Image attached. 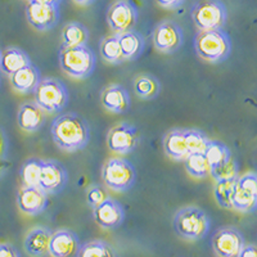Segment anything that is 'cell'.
Instances as JSON below:
<instances>
[{"label": "cell", "mask_w": 257, "mask_h": 257, "mask_svg": "<svg viewBox=\"0 0 257 257\" xmlns=\"http://www.w3.org/2000/svg\"><path fill=\"white\" fill-rule=\"evenodd\" d=\"M50 137L63 152H79L89 144L90 126L81 114L67 112L54 117L50 126Z\"/></svg>", "instance_id": "1"}, {"label": "cell", "mask_w": 257, "mask_h": 257, "mask_svg": "<svg viewBox=\"0 0 257 257\" xmlns=\"http://www.w3.org/2000/svg\"><path fill=\"white\" fill-rule=\"evenodd\" d=\"M58 61L61 70L67 76L77 80L89 79L96 67L95 53L88 45L61 47Z\"/></svg>", "instance_id": "2"}, {"label": "cell", "mask_w": 257, "mask_h": 257, "mask_svg": "<svg viewBox=\"0 0 257 257\" xmlns=\"http://www.w3.org/2000/svg\"><path fill=\"white\" fill-rule=\"evenodd\" d=\"M196 54L208 63H221L231 54V39L224 30L198 31L193 40Z\"/></svg>", "instance_id": "3"}, {"label": "cell", "mask_w": 257, "mask_h": 257, "mask_svg": "<svg viewBox=\"0 0 257 257\" xmlns=\"http://www.w3.org/2000/svg\"><path fill=\"white\" fill-rule=\"evenodd\" d=\"M173 229L179 237L189 242H197L206 237L211 229L207 213L196 206H187L175 213Z\"/></svg>", "instance_id": "4"}, {"label": "cell", "mask_w": 257, "mask_h": 257, "mask_svg": "<svg viewBox=\"0 0 257 257\" xmlns=\"http://www.w3.org/2000/svg\"><path fill=\"white\" fill-rule=\"evenodd\" d=\"M70 100V93L63 81L56 77L41 79L34 91V102L45 113H59Z\"/></svg>", "instance_id": "5"}, {"label": "cell", "mask_w": 257, "mask_h": 257, "mask_svg": "<svg viewBox=\"0 0 257 257\" xmlns=\"http://www.w3.org/2000/svg\"><path fill=\"white\" fill-rule=\"evenodd\" d=\"M138 173L134 165L123 157H111L102 167L103 184L117 193H125L134 188Z\"/></svg>", "instance_id": "6"}, {"label": "cell", "mask_w": 257, "mask_h": 257, "mask_svg": "<svg viewBox=\"0 0 257 257\" xmlns=\"http://www.w3.org/2000/svg\"><path fill=\"white\" fill-rule=\"evenodd\" d=\"M228 18V8L221 0H201L192 8V20L199 31L224 30Z\"/></svg>", "instance_id": "7"}, {"label": "cell", "mask_w": 257, "mask_h": 257, "mask_svg": "<svg viewBox=\"0 0 257 257\" xmlns=\"http://www.w3.org/2000/svg\"><path fill=\"white\" fill-rule=\"evenodd\" d=\"M141 143V134L135 125L120 122L114 125L107 134V147L116 155H128L134 152Z\"/></svg>", "instance_id": "8"}, {"label": "cell", "mask_w": 257, "mask_h": 257, "mask_svg": "<svg viewBox=\"0 0 257 257\" xmlns=\"http://www.w3.org/2000/svg\"><path fill=\"white\" fill-rule=\"evenodd\" d=\"M153 45L165 54H174L184 43V32L175 21H162L152 32Z\"/></svg>", "instance_id": "9"}, {"label": "cell", "mask_w": 257, "mask_h": 257, "mask_svg": "<svg viewBox=\"0 0 257 257\" xmlns=\"http://www.w3.org/2000/svg\"><path fill=\"white\" fill-rule=\"evenodd\" d=\"M211 244L217 257H238L245 245V239L235 226H222L215 231Z\"/></svg>", "instance_id": "10"}, {"label": "cell", "mask_w": 257, "mask_h": 257, "mask_svg": "<svg viewBox=\"0 0 257 257\" xmlns=\"http://www.w3.org/2000/svg\"><path fill=\"white\" fill-rule=\"evenodd\" d=\"M138 9L128 0H116L107 11V22L116 34L134 30L138 22Z\"/></svg>", "instance_id": "11"}, {"label": "cell", "mask_w": 257, "mask_h": 257, "mask_svg": "<svg viewBox=\"0 0 257 257\" xmlns=\"http://www.w3.org/2000/svg\"><path fill=\"white\" fill-rule=\"evenodd\" d=\"M68 183V171L62 162L57 160H44L40 174L39 188L48 196L58 194Z\"/></svg>", "instance_id": "12"}, {"label": "cell", "mask_w": 257, "mask_h": 257, "mask_svg": "<svg viewBox=\"0 0 257 257\" xmlns=\"http://www.w3.org/2000/svg\"><path fill=\"white\" fill-rule=\"evenodd\" d=\"M126 217L125 207L121 202L112 197L107 196V198L93 208V219L100 228L107 230H113L123 224Z\"/></svg>", "instance_id": "13"}, {"label": "cell", "mask_w": 257, "mask_h": 257, "mask_svg": "<svg viewBox=\"0 0 257 257\" xmlns=\"http://www.w3.org/2000/svg\"><path fill=\"white\" fill-rule=\"evenodd\" d=\"M59 7L29 2L26 7V18L29 24L38 31H49L58 25Z\"/></svg>", "instance_id": "14"}, {"label": "cell", "mask_w": 257, "mask_h": 257, "mask_svg": "<svg viewBox=\"0 0 257 257\" xmlns=\"http://www.w3.org/2000/svg\"><path fill=\"white\" fill-rule=\"evenodd\" d=\"M49 205V196L39 187H21L17 192V206L30 216L44 212Z\"/></svg>", "instance_id": "15"}, {"label": "cell", "mask_w": 257, "mask_h": 257, "mask_svg": "<svg viewBox=\"0 0 257 257\" xmlns=\"http://www.w3.org/2000/svg\"><path fill=\"white\" fill-rule=\"evenodd\" d=\"M80 238L71 229L62 228L53 231L49 243V256L52 257H75L79 251Z\"/></svg>", "instance_id": "16"}, {"label": "cell", "mask_w": 257, "mask_h": 257, "mask_svg": "<svg viewBox=\"0 0 257 257\" xmlns=\"http://www.w3.org/2000/svg\"><path fill=\"white\" fill-rule=\"evenodd\" d=\"M100 102L107 111L122 114L130 109L132 96L125 86L120 84H111L105 86L100 93Z\"/></svg>", "instance_id": "17"}, {"label": "cell", "mask_w": 257, "mask_h": 257, "mask_svg": "<svg viewBox=\"0 0 257 257\" xmlns=\"http://www.w3.org/2000/svg\"><path fill=\"white\" fill-rule=\"evenodd\" d=\"M52 229L47 226H35L26 234L24 240L25 251L31 257L49 256V243L52 238Z\"/></svg>", "instance_id": "18"}, {"label": "cell", "mask_w": 257, "mask_h": 257, "mask_svg": "<svg viewBox=\"0 0 257 257\" xmlns=\"http://www.w3.org/2000/svg\"><path fill=\"white\" fill-rule=\"evenodd\" d=\"M47 121V113L35 102H25L20 105L17 113V122L24 132H39Z\"/></svg>", "instance_id": "19"}, {"label": "cell", "mask_w": 257, "mask_h": 257, "mask_svg": "<svg viewBox=\"0 0 257 257\" xmlns=\"http://www.w3.org/2000/svg\"><path fill=\"white\" fill-rule=\"evenodd\" d=\"M11 85L16 91L21 94H34L36 86L41 80V73L34 63L21 68L16 73L9 76Z\"/></svg>", "instance_id": "20"}, {"label": "cell", "mask_w": 257, "mask_h": 257, "mask_svg": "<svg viewBox=\"0 0 257 257\" xmlns=\"http://www.w3.org/2000/svg\"><path fill=\"white\" fill-rule=\"evenodd\" d=\"M30 63H32L31 58L29 57L25 50L20 48L11 47L2 50V58H0V71L6 75L11 76L21 68L26 67Z\"/></svg>", "instance_id": "21"}, {"label": "cell", "mask_w": 257, "mask_h": 257, "mask_svg": "<svg viewBox=\"0 0 257 257\" xmlns=\"http://www.w3.org/2000/svg\"><path fill=\"white\" fill-rule=\"evenodd\" d=\"M164 151L167 157L174 161H184L188 156L187 144H185L184 128H173L164 137Z\"/></svg>", "instance_id": "22"}, {"label": "cell", "mask_w": 257, "mask_h": 257, "mask_svg": "<svg viewBox=\"0 0 257 257\" xmlns=\"http://www.w3.org/2000/svg\"><path fill=\"white\" fill-rule=\"evenodd\" d=\"M118 35V43H120L121 52L125 61H135L143 54L146 49V40L138 31H127Z\"/></svg>", "instance_id": "23"}, {"label": "cell", "mask_w": 257, "mask_h": 257, "mask_svg": "<svg viewBox=\"0 0 257 257\" xmlns=\"http://www.w3.org/2000/svg\"><path fill=\"white\" fill-rule=\"evenodd\" d=\"M135 95L142 100H153L161 93V82L152 73H139L133 81Z\"/></svg>", "instance_id": "24"}, {"label": "cell", "mask_w": 257, "mask_h": 257, "mask_svg": "<svg viewBox=\"0 0 257 257\" xmlns=\"http://www.w3.org/2000/svg\"><path fill=\"white\" fill-rule=\"evenodd\" d=\"M62 47H80L89 41V30L80 22L72 21L62 29Z\"/></svg>", "instance_id": "25"}, {"label": "cell", "mask_w": 257, "mask_h": 257, "mask_svg": "<svg viewBox=\"0 0 257 257\" xmlns=\"http://www.w3.org/2000/svg\"><path fill=\"white\" fill-rule=\"evenodd\" d=\"M43 164L44 160L38 157H30L25 161L20 169L21 187H39Z\"/></svg>", "instance_id": "26"}, {"label": "cell", "mask_w": 257, "mask_h": 257, "mask_svg": "<svg viewBox=\"0 0 257 257\" xmlns=\"http://www.w3.org/2000/svg\"><path fill=\"white\" fill-rule=\"evenodd\" d=\"M75 257H118V253L111 243L93 239L80 245Z\"/></svg>", "instance_id": "27"}, {"label": "cell", "mask_w": 257, "mask_h": 257, "mask_svg": "<svg viewBox=\"0 0 257 257\" xmlns=\"http://www.w3.org/2000/svg\"><path fill=\"white\" fill-rule=\"evenodd\" d=\"M257 208V196L240 189L237 184L231 194V210L242 213H252Z\"/></svg>", "instance_id": "28"}, {"label": "cell", "mask_w": 257, "mask_h": 257, "mask_svg": "<svg viewBox=\"0 0 257 257\" xmlns=\"http://www.w3.org/2000/svg\"><path fill=\"white\" fill-rule=\"evenodd\" d=\"M203 155L207 158L210 167L219 166V165L228 162L231 157V151L225 143L220 141H210L206 147Z\"/></svg>", "instance_id": "29"}, {"label": "cell", "mask_w": 257, "mask_h": 257, "mask_svg": "<svg viewBox=\"0 0 257 257\" xmlns=\"http://www.w3.org/2000/svg\"><path fill=\"white\" fill-rule=\"evenodd\" d=\"M184 162L187 173L193 178L205 179L210 175V164L203 153H189Z\"/></svg>", "instance_id": "30"}, {"label": "cell", "mask_w": 257, "mask_h": 257, "mask_svg": "<svg viewBox=\"0 0 257 257\" xmlns=\"http://www.w3.org/2000/svg\"><path fill=\"white\" fill-rule=\"evenodd\" d=\"M100 54L105 62L111 64H121L125 62L121 52L120 43H118V35L113 34L112 36L104 38L100 41Z\"/></svg>", "instance_id": "31"}, {"label": "cell", "mask_w": 257, "mask_h": 257, "mask_svg": "<svg viewBox=\"0 0 257 257\" xmlns=\"http://www.w3.org/2000/svg\"><path fill=\"white\" fill-rule=\"evenodd\" d=\"M184 137L188 155L189 153H203L208 142L211 141L208 135L199 128H184Z\"/></svg>", "instance_id": "32"}, {"label": "cell", "mask_w": 257, "mask_h": 257, "mask_svg": "<svg viewBox=\"0 0 257 257\" xmlns=\"http://www.w3.org/2000/svg\"><path fill=\"white\" fill-rule=\"evenodd\" d=\"M237 178L228 179V180H221L215 183L213 187V194L216 198L219 206L222 208H228L231 210V194H233V189L237 184Z\"/></svg>", "instance_id": "33"}, {"label": "cell", "mask_w": 257, "mask_h": 257, "mask_svg": "<svg viewBox=\"0 0 257 257\" xmlns=\"http://www.w3.org/2000/svg\"><path fill=\"white\" fill-rule=\"evenodd\" d=\"M210 176L215 181L228 180V179H233L239 176V169H238V164L233 158L225 162V164L219 165V166L211 167L210 169Z\"/></svg>", "instance_id": "34"}, {"label": "cell", "mask_w": 257, "mask_h": 257, "mask_svg": "<svg viewBox=\"0 0 257 257\" xmlns=\"http://www.w3.org/2000/svg\"><path fill=\"white\" fill-rule=\"evenodd\" d=\"M107 198L104 189L100 185H91L88 190H86V203L89 207L94 208L96 206L102 203L104 199Z\"/></svg>", "instance_id": "35"}, {"label": "cell", "mask_w": 257, "mask_h": 257, "mask_svg": "<svg viewBox=\"0 0 257 257\" xmlns=\"http://www.w3.org/2000/svg\"><path fill=\"white\" fill-rule=\"evenodd\" d=\"M237 185L240 189L257 196V176L254 173H245L244 175L238 176Z\"/></svg>", "instance_id": "36"}, {"label": "cell", "mask_w": 257, "mask_h": 257, "mask_svg": "<svg viewBox=\"0 0 257 257\" xmlns=\"http://www.w3.org/2000/svg\"><path fill=\"white\" fill-rule=\"evenodd\" d=\"M0 257H21V254L11 243H0Z\"/></svg>", "instance_id": "37"}, {"label": "cell", "mask_w": 257, "mask_h": 257, "mask_svg": "<svg viewBox=\"0 0 257 257\" xmlns=\"http://www.w3.org/2000/svg\"><path fill=\"white\" fill-rule=\"evenodd\" d=\"M7 153H8V139L3 128L0 127V161L6 160Z\"/></svg>", "instance_id": "38"}, {"label": "cell", "mask_w": 257, "mask_h": 257, "mask_svg": "<svg viewBox=\"0 0 257 257\" xmlns=\"http://www.w3.org/2000/svg\"><path fill=\"white\" fill-rule=\"evenodd\" d=\"M185 0H156V3L162 8L166 9H175L184 4Z\"/></svg>", "instance_id": "39"}, {"label": "cell", "mask_w": 257, "mask_h": 257, "mask_svg": "<svg viewBox=\"0 0 257 257\" xmlns=\"http://www.w3.org/2000/svg\"><path fill=\"white\" fill-rule=\"evenodd\" d=\"M256 245L254 244H245L240 251L238 257H256Z\"/></svg>", "instance_id": "40"}, {"label": "cell", "mask_w": 257, "mask_h": 257, "mask_svg": "<svg viewBox=\"0 0 257 257\" xmlns=\"http://www.w3.org/2000/svg\"><path fill=\"white\" fill-rule=\"evenodd\" d=\"M29 2H36L41 4H49V6H58L62 3V0H29Z\"/></svg>", "instance_id": "41"}, {"label": "cell", "mask_w": 257, "mask_h": 257, "mask_svg": "<svg viewBox=\"0 0 257 257\" xmlns=\"http://www.w3.org/2000/svg\"><path fill=\"white\" fill-rule=\"evenodd\" d=\"M73 2L79 6H90V4L95 3L96 0H73Z\"/></svg>", "instance_id": "42"}, {"label": "cell", "mask_w": 257, "mask_h": 257, "mask_svg": "<svg viewBox=\"0 0 257 257\" xmlns=\"http://www.w3.org/2000/svg\"><path fill=\"white\" fill-rule=\"evenodd\" d=\"M0 58H2V49H0Z\"/></svg>", "instance_id": "43"}]
</instances>
